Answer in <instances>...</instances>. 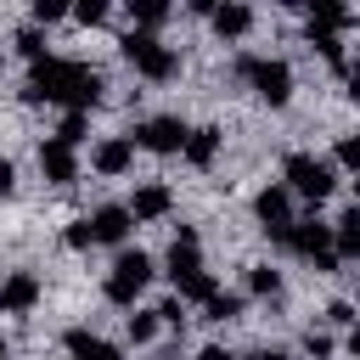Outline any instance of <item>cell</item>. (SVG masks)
I'll return each instance as SVG.
<instances>
[{"label": "cell", "instance_id": "27", "mask_svg": "<svg viewBox=\"0 0 360 360\" xmlns=\"http://www.w3.org/2000/svg\"><path fill=\"white\" fill-rule=\"evenodd\" d=\"M309 45H315L332 68H343V62H349V56H343V34H309Z\"/></svg>", "mask_w": 360, "mask_h": 360}, {"label": "cell", "instance_id": "31", "mask_svg": "<svg viewBox=\"0 0 360 360\" xmlns=\"http://www.w3.org/2000/svg\"><path fill=\"white\" fill-rule=\"evenodd\" d=\"M73 17H79L84 28H96V22H107V0H84V6H73Z\"/></svg>", "mask_w": 360, "mask_h": 360}, {"label": "cell", "instance_id": "35", "mask_svg": "<svg viewBox=\"0 0 360 360\" xmlns=\"http://www.w3.org/2000/svg\"><path fill=\"white\" fill-rule=\"evenodd\" d=\"M326 321H332V326H354V304H349V298L326 304Z\"/></svg>", "mask_w": 360, "mask_h": 360}, {"label": "cell", "instance_id": "6", "mask_svg": "<svg viewBox=\"0 0 360 360\" xmlns=\"http://www.w3.org/2000/svg\"><path fill=\"white\" fill-rule=\"evenodd\" d=\"M129 141L146 146V152H158V158H174V152L186 146V124H180L174 112H158V118H141Z\"/></svg>", "mask_w": 360, "mask_h": 360}, {"label": "cell", "instance_id": "40", "mask_svg": "<svg viewBox=\"0 0 360 360\" xmlns=\"http://www.w3.org/2000/svg\"><path fill=\"white\" fill-rule=\"evenodd\" d=\"M0 360H11V343H6V338H0Z\"/></svg>", "mask_w": 360, "mask_h": 360}, {"label": "cell", "instance_id": "37", "mask_svg": "<svg viewBox=\"0 0 360 360\" xmlns=\"http://www.w3.org/2000/svg\"><path fill=\"white\" fill-rule=\"evenodd\" d=\"M197 360H236L225 343H208V349H197Z\"/></svg>", "mask_w": 360, "mask_h": 360}, {"label": "cell", "instance_id": "30", "mask_svg": "<svg viewBox=\"0 0 360 360\" xmlns=\"http://www.w3.org/2000/svg\"><path fill=\"white\" fill-rule=\"evenodd\" d=\"M158 326H174V332H180V326H186V304H180V298H163V304H158Z\"/></svg>", "mask_w": 360, "mask_h": 360}, {"label": "cell", "instance_id": "14", "mask_svg": "<svg viewBox=\"0 0 360 360\" xmlns=\"http://www.w3.org/2000/svg\"><path fill=\"white\" fill-rule=\"evenodd\" d=\"M180 158H186L191 169H214V158H219V124H197V129H186Z\"/></svg>", "mask_w": 360, "mask_h": 360}, {"label": "cell", "instance_id": "11", "mask_svg": "<svg viewBox=\"0 0 360 360\" xmlns=\"http://www.w3.org/2000/svg\"><path fill=\"white\" fill-rule=\"evenodd\" d=\"M39 304V276L34 270H11L0 281V315H28Z\"/></svg>", "mask_w": 360, "mask_h": 360}, {"label": "cell", "instance_id": "36", "mask_svg": "<svg viewBox=\"0 0 360 360\" xmlns=\"http://www.w3.org/2000/svg\"><path fill=\"white\" fill-rule=\"evenodd\" d=\"M11 191H17V169L0 158V197H11Z\"/></svg>", "mask_w": 360, "mask_h": 360}, {"label": "cell", "instance_id": "32", "mask_svg": "<svg viewBox=\"0 0 360 360\" xmlns=\"http://www.w3.org/2000/svg\"><path fill=\"white\" fill-rule=\"evenodd\" d=\"M304 354H315V360H326V354H332V338L309 326V332H304Z\"/></svg>", "mask_w": 360, "mask_h": 360}, {"label": "cell", "instance_id": "17", "mask_svg": "<svg viewBox=\"0 0 360 360\" xmlns=\"http://www.w3.org/2000/svg\"><path fill=\"white\" fill-rule=\"evenodd\" d=\"M214 34L219 39H242L248 28H253V6H242V0H225V6H214Z\"/></svg>", "mask_w": 360, "mask_h": 360}, {"label": "cell", "instance_id": "20", "mask_svg": "<svg viewBox=\"0 0 360 360\" xmlns=\"http://www.w3.org/2000/svg\"><path fill=\"white\" fill-rule=\"evenodd\" d=\"M214 292H219V281H214L208 270H191V276L174 281V298H180V304H208Z\"/></svg>", "mask_w": 360, "mask_h": 360}, {"label": "cell", "instance_id": "12", "mask_svg": "<svg viewBox=\"0 0 360 360\" xmlns=\"http://www.w3.org/2000/svg\"><path fill=\"white\" fill-rule=\"evenodd\" d=\"M39 174H45L51 186H73V180H79V152L51 135V141L39 146Z\"/></svg>", "mask_w": 360, "mask_h": 360}, {"label": "cell", "instance_id": "1", "mask_svg": "<svg viewBox=\"0 0 360 360\" xmlns=\"http://www.w3.org/2000/svg\"><path fill=\"white\" fill-rule=\"evenodd\" d=\"M231 73H236L264 107H287V96H292V68H287L281 56H253V51H242Z\"/></svg>", "mask_w": 360, "mask_h": 360}, {"label": "cell", "instance_id": "19", "mask_svg": "<svg viewBox=\"0 0 360 360\" xmlns=\"http://www.w3.org/2000/svg\"><path fill=\"white\" fill-rule=\"evenodd\" d=\"M349 22H354L349 6H338V0H309V34H343Z\"/></svg>", "mask_w": 360, "mask_h": 360}, {"label": "cell", "instance_id": "23", "mask_svg": "<svg viewBox=\"0 0 360 360\" xmlns=\"http://www.w3.org/2000/svg\"><path fill=\"white\" fill-rule=\"evenodd\" d=\"M248 292H253V298H276V292H281V270H276V264H253V270H248Z\"/></svg>", "mask_w": 360, "mask_h": 360}, {"label": "cell", "instance_id": "22", "mask_svg": "<svg viewBox=\"0 0 360 360\" xmlns=\"http://www.w3.org/2000/svg\"><path fill=\"white\" fill-rule=\"evenodd\" d=\"M129 17H135V28L158 34V28L169 22V6H163V0H129Z\"/></svg>", "mask_w": 360, "mask_h": 360}, {"label": "cell", "instance_id": "34", "mask_svg": "<svg viewBox=\"0 0 360 360\" xmlns=\"http://www.w3.org/2000/svg\"><path fill=\"white\" fill-rule=\"evenodd\" d=\"M338 163L343 169H360V135H343L338 141Z\"/></svg>", "mask_w": 360, "mask_h": 360}, {"label": "cell", "instance_id": "18", "mask_svg": "<svg viewBox=\"0 0 360 360\" xmlns=\"http://www.w3.org/2000/svg\"><path fill=\"white\" fill-rule=\"evenodd\" d=\"M332 253L338 259H360V202H349L332 225Z\"/></svg>", "mask_w": 360, "mask_h": 360}, {"label": "cell", "instance_id": "3", "mask_svg": "<svg viewBox=\"0 0 360 360\" xmlns=\"http://www.w3.org/2000/svg\"><path fill=\"white\" fill-rule=\"evenodd\" d=\"M281 186H287L292 197H304V202H326V197H332V186H338V169H332L326 158L292 152V158L281 163Z\"/></svg>", "mask_w": 360, "mask_h": 360}, {"label": "cell", "instance_id": "29", "mask_svg": "<svg viewBox=\"0 0 360 360\" xmlns=\"http://www.w3.org/2000/svg\"><path fill=\"white\" fill-rule=\"evenodd\" d=\"M62 17H68L62 0H34V28H51V22H62Z\"/></svg>", "mask_w": 360, "mask_h": 360}, {"label": "cell", "instance_id": "21", "mask_svg": "<svg viewBox=\"0 0 360 360\" xmlns=\"http://www.w3.org/2000/svg\"><path fill=\"white\" fill-rule=\"evenodd\" d=\"M242 304H248L242 292H214V298L202 304V321H214V326H225V321H236V315H242Z\"/></svg>", "mask_w": 360, "mask_h": 360}, {"label": "cell", "instance_id": "2", "mask_svg": "<svg viewBox=\"0 0 360 360\" xmlns=\"http://www.w3.org/2000/svg\"><path fill=\"white\" fill-rule=\"evenodd\" d=\"M118 51H124V62H129L141 79H152V84H169V79L180 73V56H174L158 34H146V28H129V34L118 39Z\"/></svg>", "mask_w": 360, "mask_h": 360}, {"label": "cell", "instance_id": "38", "mask_svg": "<svg viewBox=\"0 0 360 360\" xmlns=\"http://www.w3.org/2000/svg\"><path fill=\"white\" fill-rule=\"evenodd\" d=\"M248 360H292V354H287V349H253Z\"/></svg>", "mask_w": 360, "mask_h": 360}, {"label": "cell", "instance_id": "28", "mask_svg": "<svg viewBox=\"0 0 360 360\" xmlns=\"http://www.w3.org/2000/svg\"><path fill=\"white\" fill-rule=\"evenodd\" d=\"M62 242H68L73 253H84V248H96V231H90V214H84V219H73V225L62 231Z\"/></svg>", "mask_w": 360, "mask_h": 360}, {"label": "cell", "instance_id": "33", "mask_svg": "<svg viewBox=\"0 0 360 360\" xmlns=\"http://www.w3.org/2000/svg\"><path fill=\"white\" fill-rule=\"evenodd\" d=\"M338 73H343V96H349V101L360 107V62H343Z\"/></svg>", "mask_w": 360, "mask_h": 360}, {"label": "cell", "instance_id": "10", "mask_svg": "<svg viewBox=\"0 0 360 360\" xmlns=\"http://www.w3.org/2000/svg\"><path fill=\"white\" fill-rule=\"evenodd\" d=\"M129 163H135V141H129V135H107V141H96V152H90V169L107 174V180L129 174Z\"/></svg>", "mask_w": 360, "mask_h": 360}, {"label": "cell", "instance_id": "16", "mask_svg": "<svg viewBox=\"0 0 360 360\" xmlns=\"http://www.w3.org/2000/svg\"><path fill=\"white\" fill-rule=\"evenodd\" d=\"M62 343H68V354H73V360H124V354H118L107 338H96L90 326H68V332H62Z\"/></svg>", "mask_w": 360, "mask_h": 360}, {"label": "cell", "instance_id": "24", "mask_svg": "<svg viewBox=\"0 0 360 360\" xmlns=\"http://www.w3.org/2000/svg\"><path fill=\"white\" fill-rule=\"evenodd\" d=\"M124 332H129V343H152L158 338V309H135L124 321Z\"/></svg>", "mask_w": 360, "mask_h": 360}, {"label": "cell", "instance_id": "39", "mask_svg": "<svg viewBox=\"0 0 360 360\" xmlns=\"http://www.w3.org/2000/svg\"><path fill=\"white\" fill-rule=\"evenodd\" d=\"M349 354H354V360H360V321H354V326H349Z\"/></svg>", "mask_w": 360, "mask_h": 360}, {"label": "cell", "instance_id": "41", "mask_svg": "<svg viewBox=\"0 0 360 360\" xmlns=\"http://www.w3.org/2000/svg\"><path fill=\"white\" fill-rule=\"evenodd\" d=\"M0 68H6V51H0Z\"/></svg>", "mask_w": 360, "mask_h": 360}, {"label": "cell", "instance_id": "25", "mask_svg": "<svg viewBox=\"0 0 360 360\" xmlns=\"http://www.w3.org/2000/svg\"><path fill=\"white\" fill-rule=\"evenodd\" d=\"M11 45H17V51H22V56H28V62H45V34H39V28H34V22H22V28H17V39H11Z\"/></svg>", "mask_w": 360, "mask_h": 360}, {"label": "cell", "instance_id": "13", "mask_svg": "<svg viewBox=\"0 0 360 360\" xmlns=\"http://www.w3.org/2000/svg\"><path fill=\"white\" fill-rule=\"evenodd\" d=\"M90 231H96V242H101V248H124V236L135 231V219H129V208H124V202H101V208L90 214Z\"/></svg>", "mask_w": 360, "mask_h": 360}, {"label": "cell", "instance_id": "9", "mask_svg": "<svg viewBox=\"0 0 360 360\" xmlns=\"http://www.w3.org/2000/svg\"><path fill=\"white\" fill-rule=\"evenodd\" d=\"M124 208H129V219H135V225H152V219H169L174 191H169L163 180H146V186H135V197H129Z\"/></svg>", "mask_w": 360, "mask_h": 360}, {"label": "cell", "instance_id": "5", "mask_svg": "<svg viewBox=\"0 0 360 360\" xmlns=\"http://www.w3.org/2000/svg\"><path fill=\"white\" fill-rule=\"evenodd\" d=\"M79 73H84V62L45 56V62H34V73H28V84H22V101H62V107H68V96H73V84H79Z\"/></svg>", "mask_w": 360, "mask_h": 360}, {"label": "cell", "instance_id": "7", "mask_svg": "<svg viewBox=\"0 0 360 360\" xmlns=\"http://www.w3.org/2000/svg\"><path fill=\"white\" fill-rule=\"evenodd\" d=\"M253 219L264 225V236L281 242V236L292 231V191H287V186H264V191L253 197Z\"/></svg>", "mask_w": 360, "mask_h": 360}, {"label": "cell", "instance_id": "15", "mask_svg": "<svg viewBox=\"0 0 360 360\" xmlns=\"http://www.w3.org/2000/svg\"><path fill=\"white\" fill-rule=\"evenodd\" d=\"M191 270H202V248H197V225H180L174 242H169V276L180 281V276H191Z\"/></svg>", "mask_w": 360, "mask_h": 360}, {"label": "cell", "instance_id": "8", "mask_svg": "<svg viewBox=\"0 0 360 360\" xmlns=\"http://www.w3.org/2000/svg\"><path fill=\"white\" fill-rule=\"evenodd\" d=\"M281 248H292L298 259H309V264H315V259H326V253H332V225H326V219H292V231L281 236Z\"/></svg>", "mask_w": 360, "mask_h": 360}, {"label": "cell", "instance_id": "4", "mask_svg": "<svg viewBox=\"0 0 360 360\" xmlns=\"http://www.w3.org/2000/svg\"><path fill=\"white\" fill-rule=\"evenodd\" d=\"M146 281H152V259H146L141 248H118V259H112V270H107L101 292H107V304L129 309V304L146 292Z\"/></svg>", "mask_w": 360, "mask_h": 360}, {"label": "cell", "instance_id": "26", "mask_svg": "<svg viewBox=\"0 0 360 360\" xmlns=\"http://www.w3.org/2000/svg\"><path fill=\"white\" fill-rule=\"evenodd\" d=\"M84 129H90V112H62L56 141H62V146H79V141H84Z\"/></svg>", "mask_w": 360, "mask_h": 360}]
</instances>
